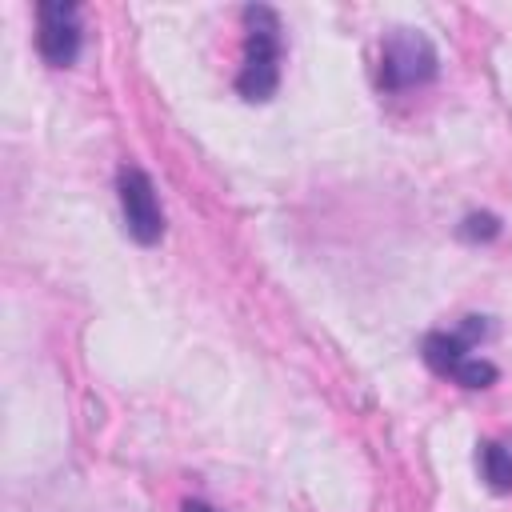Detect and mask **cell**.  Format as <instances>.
<instances>
[{"label":"cell","mask_w":512,"mask_h":512,"mask_svg":"<svg viewBox=\"0 0 512 512\" xmlns=\"http://www.w3.org/2000/svg\"><path fill=\"white\" fill-rule=\"evenodd\" d=\"M476 336H484L480 316H464L460 332H428L420 344V356L436 376H448L460 388H488L496 380V368L472 352Z\"/></svg>","instance_id":"obj_2"},{"label":"cell","mask_w":512,"mask_h":512,"mask_svg":"<svg viewBox=\"0 0 512 512\" xmlns=\"http://www.w3.org/2000/svg\"><path fill=\"white\" fill-rule=\"evenodd\" d=\"M36 48L48 68H68L80 52V8L64 0L36 4Z\"/></svg>","instance_id":"obj_5"},{"label":"cell","mask_w":512,"mask_h":512,"mask_svg":"<svg viewBox=\"0 0 512 512\" xmlns=\"http://www.w3.org/2000/svg\"><path fill=\"white\" fill-rule=\"evenodd\" d=\"M440 72V56L432 48V40L420 28H392L380 44V72L376 84L380 92H408L420 88L428 80H436Z\"/></svg>","instance_id":"obj_3"},{"label":"cell","mask_w":512,"mask_h":512,"mask_svg":"<svg viewBox=\"0 0 512 512\" xmlns=\"http://www.w3.org/2000/svg\"><path fill=\"white\" fill-rule=\"evenodd\" d=\"M496 232H500V220L492 212H472L460 224V236H468V240H492Z\"/></svg>","instance_id":"obj_7"},{"label":"cell","mask_w":512,"mask_h":512,"mask_svg":"<svg viewBox=\"0 0 512 512\" xmlns=\"http://www.w3.org/2000/svg\"><path fill=\"white\" fill-rule=\"evenodd\" d=\"M476 460H480V476L492 492H512V448L508 444L484 440Z\"/></svg>","instance_id":"obj_6"},{"label":"cell","mask_w":512,"mask_h":512,"mask_svg":"<svg viewBox=\"0 0 512 512\" xmlns=\"http://www.w3.org/2000/svg\"><path fill=\"white\" fill-rule=\"evenodd\" d=\"M244 20V56H240V72H236V92L248 104H264L272 100V92L280 88V64H284V28L276 8L268 4H248L240 12Z\"/></svg>","instance_id":"obj_1"},{"label":"cell","mask_w":512,"mask_h":512,"mask_svg":"<svg viewBox=\"0 0 512 512\" xmlns=\"http://www.w3.org/2000/svg\"><path fill=\"white\" fill-rule=\"evenodd\" d=\"M184 512H216V508L204 504V500H184Z\"/></svg>","instance_id":"obj_8"},{"label":"cell","mask_w":512,"mask_h":512,"mask_svg":"<svg viewBox=\"0 0 512 512\" xmlns=\"http://www.w3.org/2000/svg\"><path fill=\"white\" fill-rule=\"evenodd\" d=\"M116 200H120V212H124V228L136 244H156L164 236V208H160L156 184L144 168L124 164L116 172Z\"/></svg>","instance_id":"obj_4"}]
</instances>
